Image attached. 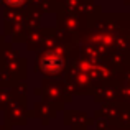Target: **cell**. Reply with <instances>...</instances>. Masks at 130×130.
Listing matches in <instances>:
<instances>
[{
	"instance_id": "obj_1",
	"label": "cell",
	"mask_w": 130,
	"mask_h": 130,
	"mask_svg": "<svg viewBox=\"0 0 130 130\" xmlns=\"http://www.w3.org/2000/svg\"><path fill=\"white\" fill-rule=\"evenodd\" d=\"M7 5H12V7H17V5H22L25 0H5Z\"/></svg>"
}]
</instances>
